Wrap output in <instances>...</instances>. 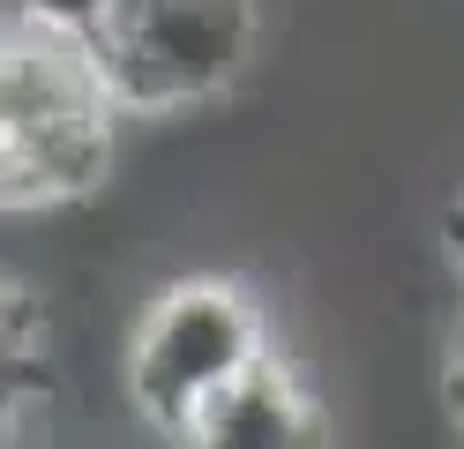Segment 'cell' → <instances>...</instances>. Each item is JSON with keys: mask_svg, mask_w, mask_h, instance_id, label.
<instances>
[{"mask_svg": "<svg viewBox=\"0 0 464 449\" xmlns=\"http://www.w3.org/2000/svg\"><path fill=\"white\" fill-rule=\"evenodd\" d=\"M121 105L75 38L0 30V210H68L105 188Z\"/></svg>", "mask_w": 464, "mask_h": 449, "instance_id": "cell-1", "label": "cell"}, {"mask_svg": "<svg viewBox=\"0 0 464 449\" xmlns=\"http://www.w3.org/2000/svg\"><path fill=\"white\" fill-rule=\"evenodd\" d=\"M263 8L255 0H112L82 38L121 120H172L218 105L255 68Z\"/></svg>", "mask_w": 464, "mask_h": 449, "instance_id": "cell-2", "label": "cell"}, {"mask_svg": "<svg viewBox=\"0 0 464 449\" xmlns=\"http://www.w3.org/2000/svg\"><path fill=\"white\" fill-rule=\"evenodd\" d=\"M263 352H270V322L240 278H180L142 307L128 337V397L172 442Z\"/></svg>", "mask_w": 464, "mask_h": 449, "instance_id": "cell-3", "label": "cell"}, {"mask_svg": "<svg viewBox=\"0 0 464 449\" xmlns=\"http://www.w3.org/2000/svg\"><path fill=\"white\" fill-rule=\"evenodd\" d=\"M172 449H337V427L314 382L270 345L172 434Z\"/></svg>", "mask_w": 464, "mask_h": 449, "instance_id": "cell-4", "label": "cell"}, {"mask_svg": "<svg viewBox=\"0 0 464 449\" xmlns=\"http://www.w3.org/2000/svg\"><path fill=\"white\" fill-rule=\"evenodd\" d=\"M45 405V307L31 285L0 278V449H15Z\"/></svg>", "mask_w": 464, "mask_h": 449, "instance_id": "cell-5", "label": "cell"}, {"mask_svg": "<svg viewBox=\"0 0 464 449\" xmlns=\"http://www.w3.org/2000/svg\"><path fill=\"white\" fill-rule=\"evenodd\" d=\"M112 0H8V23H31V30H53V38H91L105 23Z\"/></svg>", "mask_w": 464, "mask_h": 449, "instance_id": "cell-6", "label": "cell"}, {"mask_svg": "<svg viewBox=\"0 0 464 449\" xmlns=\"http://www.w3.org/2000/svg\"><path fill=\"white\" fill-rule=\"evenodd\" d=\"M442 412H450V427L464 434V329L450 337V367H442Z\"/></svg>", "mask_w": 464, "mask_h": 449, "instance_id": "cell-7", "label": "cell"}, {"mask_svg": "<svg viewBox=\"0 0 464 449\" xmlns=\"http://www.w3.org/2000/svg\"><path fill=\"white\" fill-rule=\"evenodd\" d=\"M442 255H450V269H457V285H464V188L442 202Z\"/></svg>", "mask_w": 464, "mask_h": 449, "instance_id": "cell-8", "label": "cell"}]
</instances>
